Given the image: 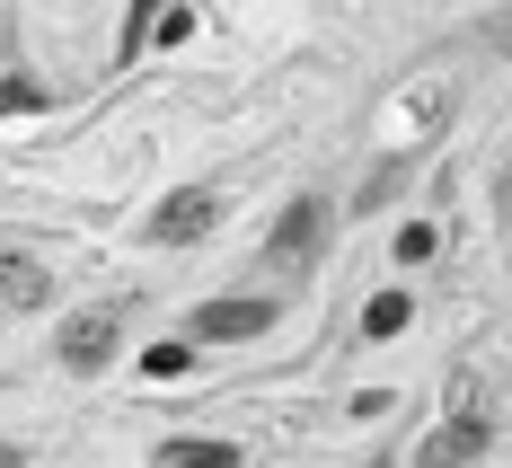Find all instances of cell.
<instances>
[{
  "instance_id": "obj_1",
  "label": "cell",
  "mask_w": 512,
  "mask_h": 468,
  "mask_svg": "<svg viewBox=\"0 0 512 468\" xmlns=\"http://www.w3.org/2000/svg\"><path fill=\"white\" fill-rule=\"evenodd\" d=\"M265 327H274V301H204L186 318V336H204V345H239V336H265Z\"/></svg>"
},
{
  "instance_id": "obj_2",
  "label": "cell",
  "mask_w": 512,
  "mask_h": 468,
  "mask_svg": "<svg viewBox=\"0 0 512 468\" xmlns=\"http://www.w3.org/2000/svg\"><path fill=\"white\" fill-rule=\"evenodd\" d=\"M327 230H336V212L318 204V195H301V204L274 221V257H318V248H327Z\"/></svg>"
},
{
  "instance_id": "obj_3",
  "label": "cell",
  "mask_w": 512,
  "mask_h": 468,
  "mask_svg": "<svg viewBox=\"0 0 512 468\" xmlns=\"http://www.w3.org/2000/svg\"><path fill=\"white\" fill-rule=\"evenodd\" d=\"M212 221H221V204H212V195H177V204L151 212V239H159V248H186V239H204Z\"/></svg>"
},
{
  "instance_id": "obj_4",
  "label": "cell",
  "mask_w": 512,
  "mask_h": 468,
  "mask_svg": "<svg viewBox=\"0 0 512 468\" xmlns=\"http://www.w3.org/2000/svg\"><path fill=\"white\" fill-rule=\"evenodd\" d=\"M106 354H115V318H71L62 327V363L71 371H98Z\"/></svg>"
},
{
  "instance_id": "obj_5",
  "label": "cell",
  "mask_w": 512,
  "mask_h": 468,
  "mask_svg": "<svg viewBox=\"0 0 512 468\" xmlns=\"http://www.w3.org/2000/svg\"><path fill=\"white\" fill-rule=\"evenodd\" d=\"M477 451H486V424L477 416H460V424H442V433H424V451H415V460H477Z\"/></svg>"
},
{
  "instance_id": "obj_6",
  "label": "cell",
  "mask_w": 512,
  "mask_h": 468,
  "mask_svg": "<svg viewBox=\"0 0 512 468\" xmlns=\"http://www.w3.org/2000/svg\"><path fill=\"white\" fill-rule=\"evenodd\" d=\"M159 468H239V442H159Z\"/></svg>"
},
{
  "instance_id": "obj_7",
  "label": "cell",
  "mask_w": 512,
  "mask_h": 468,
  "mask_svg": "<svg viewBox=\"0 0 512 468\" xmlns=\"http://www.w3.org/2000/svg\"><path fill=\"white\" fill-rule=\"evenodd\" d=\"M0 301L36 310V301H53V274H45V265H27V257H9V265H0Z\"/></svg>"
},
{
  "instance_id": "obj_8",
  "label": "cell",
  "mask_w": 512,
  "mask_h": 468,
  "mask_svg": "<svg viewBox=\"0 0 512 468\" xmlns=\"http://www.w3.org/2000/svg\"><path fill=\"white\" fill-rule=\"evenodd\" d=\"M407 318H415V301H407V292H371V310H362V336H398Z\"/></svg>"
},
{
  "instance_id": "obj_9",
  "label": "cell",
  "mask_w": 512,
  "mask_h": 468,
  "mask_svg": "<svg viewBox=\"0 0 512 468\" xmlns=\"http://www.w3.org/2000/svg\"><path fill=\"white\" fill-rule=\"evenodd\" d=\"M186 363H195V345H151V354H142V371H151V380H177Z\"/></svg>"
},
{
  "instance_id": "obj_10",
  "label": "cell",
  "mask_w": 512,
  "mask_h": 468,
  "mask_svg": "<svg viewBox=\"0 0 512 468\" xmlns=\"http://www.w3.org/2000/svg\"><path fill=\"white\" fill-rule=\"evenodd\" d=\"M27 106H45L36 80H0V115H27Z\"/></svg>"
},
{
  "instance_id": "obj_11",
  "label": "cell",
  "mask_w": 512,
  "mask_h": 468,
  "mask_svg": "<svg viewBox=\"0 0 512 468\" xmlns=\"http://www.w3.org/2000/svg\"><path fill=\"white\" fill-rule=\"evenodd\" d=\"M398 257H407V265L433 257V221H407V230H398Z\"/></svg>"
},
{
  "instance_id": "obj_12",
  "label": "cell",
  "mask_w": 512,
  "mask_h": 468,
  "mask_svg": "<svg viewBox=\"0 0 512 468\" xmlns=\"http://www.w3.org/2000/svg\"><path fill=\"white\" fill-rule=\"evenodd\" d=\"M495 221H504V230H512V168H504V177H495Z\"/></svg>"
},
{
  "instance_id": "obj_13",
  "label": "cell",
  "mask_w": 512,
  "mask_h": 468,
  "mask_svg": "<svg viewBox=\"0 0 512 468\" xmlns=\"http://www.w3.org/2000/svg\"><path fill=\"white\" fill-rule=\"evenodd\" d=\"M9 460H18V451H9V442H0V468H9Z\"/></svg>"
}]
</instances>
